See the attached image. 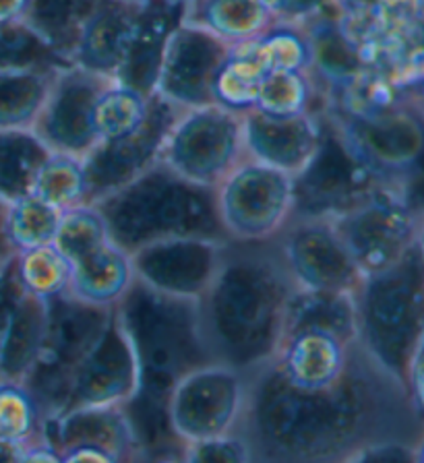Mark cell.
Returning <instances> with one entry per match:
<instances>
[{
    "label": "cell",
    "mask_w": 424,
    "mask_h": 463,
    "mask_svg": "<svg viewBox=\"0 0 424 463\" xmlns=\"http://www.w3.org/2000/svg\"><path fill=\"white\" fill-rule=\"evenodd\" d=\"M239 434L250 463H346L372 445L416 447L424 411L356 342L346 373L325 389L290 385L273 362L250 374Z\"/></svg>",
    "instance_id": "cell-1"
},
{
    "label": "cell",
    "mask_w": 424,
    "mask_h": 463,
    "mask_svg": "<svg viewBox=\"0 0 424 463\" xmlns=\"http://www.w3.org/2000/svg\"><path fill=\"white\" fill-rule=\"evenodd\" d=\"M297 286L276 238L228 241L218 273L199 300L201 331L213 362L253 374L278 356Z\"/></svg>",
    "instance_id": "cell-2"
},
{
    "label": "cell",
    "mask_w": 424,
    "mask_h": 463,
    "mask_svg": "<svg viewBox=\"0 0 424 463\" xmlns=\"http://www.w3.org/2000/svg\"><path fill=\"white\" fill-rule=\"evenodd\" d=\"M96 207L110 241L128 255L174 238L228 241L215 207V188L191 183L162 162L98 201Z\"/></svg>",
    "instance_id": "cell-3"
},
{
    "label": "cell",
    "mask_w": 424,
    "mask_h": 463,
    "mask_svg": "<svg viewBox=\"0 0 424 463\" xmlns=\"http://www.w3.org/2000/svg\"><path fill=\"white\" fill-rule=\"evenodd\" d=\"M114 317L139 366L137 395L168 405L184 374L213 362L201 331L199 300L157 292L135 278Z\"/></svg>",
    "instance_id": "cell-4"
},
{
    "label": "cell",
    "mask_w": 424,
    "mask_h": 463,
    "mask_svg": "<svg viewBox=\"0 0 424 463\" xmlns=\"http://www.w3.org/2000/svg\"><path fill=\"white\" fill-rule=\"evenodd\" d=\"M352 298L358 345L406 383L410 360L424 337V252L419 242L387 269L364 275Z\"/></svg>",
    "instance_id": "cell-5"
},
{
    "label": "cell",
    "mask_w": 424,
    "mask_h": 463,
    "mask_svg": "<svg viewBox=\"0 0 424 463\" xmlns=\"http://www.w3.org/2000/svg\"><path fill=\"white\" fill-rule=\"evenodd\" d=\"M323 114L364 170L387 191L401 194L419 178L424 168V106L408 90L372 112Z\"/></svg>",
    "instance_id": "cell-6"
},
{
    "label": "cell",
    "mask_w": 424,
    "mask_h": 463,
    "mask_svg": "<svg viewBox=\"0 0 424 463\" xmlns=\"http://www.w3.org/2000/svg\"><path fill=\"white\" fill-rule=\"evenodd\" d=\"M46 304L44 342L32 371L21 381L38 403L42 418L61 410L77 371L114 317V308L91 307L69 294Z\"/></svg>",
    "instance_id": "cell-7"
},
{
    "label": "cell",
    "mask_w": 424,
    "mask_h": 463,
    "mask_svg": "<svg viewBox=\"0 0 424 463\" xmlns=\"http://www.w3.org/2000/svg\"><path fill=\"white\" fill-rule=\"evenodd\" d=\"M244 159V114L212 104L181 112L160 162L191 183L215 188Z\"/></svg>",
    "instance_id": "cell-8"
},
{
    "label": "cell",
    "mask_w": 424,
    "mask_h": 463,
    "mask_svg": "<svg viewBox=\"0 0 424 463\" xmlns=\"http://www.w3.org/2000/svg\"><path fill=\"white\" fill-rule=\"evenodd\" d=\"M249 400V374L207 362L184 374L170 391L168 420L183 445L240 430Z\"/></svg>",
    "instance_id": "cell-9"
},
{
    "label": "cell",
    "mask_w": 424,
    "mask_h": 463,
    "mask_svg": "<svg viewBox=\"0 0 424 463\" xmlns=\"http://www.w3.org/2000/svg\"><path fill=\"white\" fill-rule=\"evenodd\" d=\"M215 207L228 241H271L292 220L294 180L247 157L215 186Z\"/></svg>",
    "instance_id": "cell-10"
},
{
    "label": "cell",
    "mask_w": 424,
    "mask_h": 463,
    "mask_svg": "<svg viewBox=\"0 0 424 463\" xmlns=\"http://www.w3.org/2000/svg\"><path fill=\"white\" fill-rule=\"evenodd\" d=\"M292 180V217L335 220L375 193L383 191V186L364 170V165L348 149L325 114H323V133L317 151L306 168Z\"/></svg>",
    "instance_id": "cell-11"
},
{
    "label": "cell",
    "mask_w": 424,
    "mask_h": 463,
    "mask_svg": "<svg viewBox=\"0 0 424 463\" xmlns=\"http://www.w3.org/2000/svg\"><path fill=\"white\" fill-rule=\"evenodd\" d=\"M334 226L363 275L383 271L416 244L420 217L400 193L379 191L335 217Z\"/></svg>",
    "instance_id": "cell-12"
},
{
    "label": "cell",
    "mask_w": 424,
    "mask_h": 463,
    "mask_svg": "<svg viewBox=\"0 0 424 463\" xmlns=\"http://www.w3.org/2000/svg\"><path fill=\"white\" fill-rule=\"evenodd\" d=\"M276 242L298 289L354 294L364 278L337 234L334 220L292 217Z\"/></svg>",
    "instance_id": "cell-13"
},
{
    "label": "cell",
    "mask_w": 424,
    "mask_h": 463,
    "mask_svg": "<svg viewBox=\"0 0 424 463\" xmlns=\"http://www.w3.org/2000/svg\"><path fill=\"white\" fill-rule=\"evenodd\" d=\"M181 112V108L154 93L146 120L133 133L118 139L99 141L83 157L85 178H88V205H96L98 201L118 191L160 162L164 143Z\"/></svg>",
    "instance_id": "cell-14"
},
{
    "label": "cell",
    "mask_w": 424,
    "mask_h": 463,
    "mask_svg": "<svg viewBox=\"0 0 424 463\" xmlns=\"http://www.w3.org/2000/svg\"><path fill=\"white\" fill-rule=\"evenodd\" d=\"M110 81L114 79L96 75L73 64H62L56 71L44 106L32 128L35 137L52 154L83 159L99 143L93 110L99 93Z\"/></svg>",
    "instance_id": "cell-15"
},
{
    "label": "cell",
    "mask_w": 424,
    "mask_h": 463,
    "mask_svg": "<svg viewBox=\"0 0 424 463\" xmlns=\"http://www.w3.org/2000/svg\"><path fill=\"white\" fill-rule=\"evenodd\" d=\"M232 46L197 27L178 24L164 48L155 79V96L181 108L212 106L213 79Z\"/></svg>",
    "instance_id": "cell-16"
},
{
    "label": "cell",
    "mask_w": 424,
    "mask_h": 463,
    "mask_svg": "<svg viewBox=\"0 0 424 463\" xmlns=\"http://www.w3.org/2000/svg\"><path fill=\"white\" fill-rule=\"evenodd\" d=\"M228 241L174 238L135 250V278L157 292L184 300H201L218 273Z\"/></svg>",
    "instance_id": "cell-17"
},
{
    "label": "cell",
    "mask_w": 424,
    "mask_h": 463,
    "mask_svg": "<svg viewBox=\"0 0 424 463\" xmlns=\"http://www.w3.org/2000/svg\"><path fill=\"white\" fill-rule=\"evenodd\" d=\"M139 391V366L117 317L79 368L56 414L83 408H122ZM54 416V414H52Z\"/></svg>",
    "instance_id": "cell-18"
},
{
    "label": "cell",
    "mask_w": 424,
    "mask_h": 463,
    "mask_svg": "<svg viewBox=\"0 0 424 463\" xmlns=\"http://www.w3.org/2000/svg\"><path fill=\"white\" fill-rule=\"evenodd\" d=\"M323 133V114L271 116L259 110L244 114L247 157L297 176L317 151Z\"/></svg>",
    "instance_id": "cell-19"
},
{
    "label": "cell",
    "mask_w": 424,
    "mask_h": 463,
    "mask_svg": "<svg viewBox=\"0 0 424 463\" xmlns=\"http://www.w3.org/2000/svg\"><path fill=\"white\" fill-rule=\"evenodd\" d=\"M146 5L125 3V0H98L67 54V64L85 69L108 79L117 77L125 62L133 35Z\"/></svg>",
    "instance_id": "cell-20"
},
{
    "label": "cell",
    "mask_w": 424,
    "mask_h": 463,
    "mask_svg": "<svg viewBox=\"0 0 424 463\" xmlns=\"http://www.w3.org/2000/svg\"><path fill=\"white\" fill-rule=\"evenodd\" d=\"M38 440L56 449L61 455L75 447L104 449L120 461L139 453L125 408H83L44 416Z\"/></svg>",
    "instance_id": "cell-21"
},
{
    "label": "cell",
    "mask_w": 424,
    "mask_h": 463,
    "mask_svg": "<svg viewBox=\"0 0 424 463\" xmlns=\"http://www.w3.org/2000/svg\"><path fill=\"white\" fill-rule=\"evenodd\" d=\"M354 344L327 331H292L284 335L273 366L294 387L325 389L346 373Z\"/></svg>",
    "instance_id": "cell-22"
},
{
    "label": "cell",
    "mask_w": 424,
    "mask_h": 463,
    "mask_svg": "<svg viewBox=\"0 0 424 463\" xmlns=\"http://www.w3.org/2000/svg\"><path fill=\"white\" fill-rule=\"evenodd\" d=\"M48 304L19 286L0 325V381H24L38 358L46 333Z\"/></svg>",
    "instance_id": "cell-23"
},
{
    "label": "cell",
    "mask_w": 424,
    "mask_h": 463,
    "mask_svg": "<svg viewBox=\"0 0 424 463\" xmlns=\"http://www.w3.org/2000/svg\"><path fill=\"white\" fill-rule=\"evenodd\" d=\"M181 5L183 0L146 6L139 27L133 35L131 48H128L125 62H122L114 81L154 96L164 48H166L172 29L181 24Z\"/></svg>",
    "instance_id": "cell-24"
},
{
    "label": "cell",
    "mask_w": 424,
    "mask_h": 463,
    "mask_svg": "<svg viewBox=\"0 0 424 463\" xmlns=\"http://www.w3.org/2000/svg\"><path fill=\"white\" fill-rule=\"evenodd\" d=\"M181 24L236 48L263 33L273 19L261 0H183Z\"/></svg>",
    "instance_id": "cell-25"
},
{
    "label": "cell",
    "mask_w": 424,
    "mask_h": 463,
    "mask_svg": "<svg viewBox=\"0 0 424 463\" xmlns=\"http://www.w3.org/2000/svg\"><path fill=\"white\" fill-rule=\"evenodd\" d=\"M135 279L133 260L112 241L73 263L69 296L91 307L114 308Z\"/></svg>",
    "instance_id": "cell-26"
},
{
    "label": "cell",
    "mask_w": 424,
    "mask_h": 463,
    "mask_svg": "<svg viewBox=\"0 0 424 463\" xmlns=\"http://www.w3.org/2000/svg\"><path fill=\"white\" fill-rule=\"evenodd\" d=\"M62 64L0 67V133L32 130Z\"/></svg>",
    "instance_id": "cell-27"
},
{
    "label": "cell",
    "mask_w": 424,
    "mask_h": 463,
    "mask_svg": "<svg viewBox=\"0 0 424 463\" xmlns=\"http://www.w3.org/2000/svg\"><path fill=\"white\" fill-rule=\"evenodd\" d=\"M327 331L344 342H356V308L352 294L346 292H315L298 289L294 292L288 315H286V333L292 331Z\"/></svg>",
    "instance_id": "cell-28"
},
{
    "label": "cell",
    "mask_w": 424,
    "mask_h": 463,
    "mask_svg": "<svg viewBox=\"0 0 424 463\" xmlns=\"http://www.w3.org/2000/svg\"><path fill=\"white\" fill-rule=\"evenodd\" d=\"M327 96L308 71L269 72L259 87L255 110L271 116L323 114Z\"/></svg>",
    "instance_id": "cell-29"
},
{
    "label": "cell",
    "mask_w": 424,
    "mask_h": 463,
    "mask_svg": "<svg viewBox=\"0 0 424 463\" xmlns=\"http://www.w3.org/2000/svg\"><path fill=\"white\" fill-rule=\"evenodd\" d=\"M50 154L33 130L0 133V199L11 203L32 194L35 176Z\"/></svg>",
    "instance_id": "cell-30"
},
{
    "label": "cell",
    "mask_w": 424,
    "mask_h": 463,
    "mask_svg": "<svg viewBox=\"0 0 424 463\" xmlns=\"http://www.w3.org/2000/svg\"><path fill=\"white\" fill-rule=\"evenodd\" d=\"M265 72L313 71V42L305 24H273L255 40L240 43Z\"/></svg>",
    "instance_id": "cell-31"
},
{
    "label": "cell",
    "mask_w": 424,
    "mask_h": 463,
    "mask_svg": "<svg viewBox=\"0 0 424 463\" xmlns=\"http://www.w3.org/2000/svg\"><path fill=\"white\" fill-rule=\"evenodd\" d=\"M98 0H32L25 27H30L67 64L79 27Z\"/></svg>",
    "instance_id": "cell-32"
},
{
    "label": "cell",
    "mask_w": 424,
    "mask_h": 463,
    "mask_svg": "<svg viewBox=\"0 0 424 463\" xmlns=\"http://www.w3.org/2000/svg\"><path fill=\"white\" fill-rule=\"evenodd\" d=\"M13 271L27 294L48 302L69 292L73 265L54 244H46L17 252Z\"/></svg>",
    "instance_id": "cell-33"
},
{
    "label": "cell",
    "mask_w": 424,
    "mask_h": 463,
    "mask_svg": "<svg viewBox=\"0 0 424 463\" xmlns=\"http://www.w3.org/2000/svg\"><path fill=\"white\" fill-rule=\"evenodd\" d=\"M32 194L61 213L88 205V178H85L83 159L50 154L35 176Z\"/></svg>",
    "instance_id": "cell-34"
},
{
    "label": "cell",
    "mask_w": 424,
    "mask_h": 463,
    "mask_svg": "<svg viewBox=\"0 0 424 463\" xmlns=\"http://www.w3.org/2000/svg\"><path fill=\"white\" fill-rule=\"evenodd\" d=\"M268 77L253 56L247 50L236 46L221 64L218 75L213 79V104L226 110L247 114L255 110L259 87Z\"/></svg>",
    "instance_id": "cell-35"
},
{
    "label": "cell",
    "mask_w": 424,
    "mask_h": 463,
    "mask_svg": "<svg viewBox=\"0 0 424 463\" xmlns=\"http://www.w3.org/2000/svg\"><path fill=\"white\" fill-rule=\"evenodd\" d=\"M154 96H147L133 87L110 81L99 93L93 110L98 141H110L125 137L146 120Z\"/></svg>",
    "instance_id": "cell-36"
},
{
    "label": "cell",
    "mask_w": 424,
    "mask_h": 463,
    "mask_svg": "<svg viewBox=\"0 0 424 463\" xmlns=\"http://www.w3.org/2000/svg\"><path fill=\"white\" fill-rule=\"evenodd\" d=\"M61 215V212H56L35 194H25V197L6 203L5 230L15 255L52 244Z\"/></svg>",
    "instance_id": "cell-37"
},
{
    "label": "cell",
    "mask_w": 424,
    "mask_h": 463,
    "mask_svg": "<svg viewBox=\"0 0 424 463\" xmlns=\"http://www.w3.org/2000/svg\"><path fill=\"white\" fill-rule=\"evenodd\" d=\"M106 242H110V234L102 213L96 205H81L61 215L52 244L73 265Z\"/></svg>",
    "instance_id": "cell-38"
},
{
    "label": "cell",
    "mask_w": 424,
    "mask_h": 463,
    "mask_svg": "<svg viewBox=\"0 0 424 463\" xmlns=\"http://www.w3.org/2000/svg\"><path fill=\"white\" fill-rule=\"evenodd\" d=\"M42 411L19 381H0V437L30 445L40 439Z\"/></svg>",
    "instance_id": "cell-39"
},
{
    "label": "cell",
    "mask_w": 424,
    "mask_h": 463,
    "mask_svg": "<svg viewBox=\"0 0 424 463\" xmlns=\"http://www.w3.org/2000/svg\"><path fill=\"white\" fill-rule=\"evenodd\" d=\"M181 459L183 463H250V451L247 440L236 432L184 445Z\"/></svg>",
    "instance_id": "cell-40"
},
{
    "label": "cell",
    "mask_w": 424,
    "mask_h": 463,
    "mask_svg": "<svg viewBox=\"0 0 424 463\" xmlns=\"http://www.w3.org/2000/svg\"><path fill=\"white\" fill-rule=\"evenodd\" d=\"M278 24H311L340 9V0H261Z\"/></svg>",
    "instance_id": "cell-41"
},
{
    "label": "cell",
    "mask_w": 424,
    "mask_h": 463,
    "mask_svg": "<svg viewBox=\"0 0 424 463\" xmlns=\"http://www.w3.org/2000/svg\"><path fill=\"white\" fill-rule=\"evenodd\" d=\"M346 463H414V447L404 443H381L363 449Z\"/></svg>",
    "instance_id": "cell-42"
},
{
    "label": "cell",
    "mask_w": 424,
    "mask_h": 463,
    "mask_svg": "<svg viewBox=\"0 0 424 463\" xmlns=\"http://www.w3.org/2000/svg\"><path fill=\"white\" fill-rule=\"evenodd\" d=\"M406 385L410 389V393H412L416 405L424 411V337L419 347H416L412 360H410Z\"/></svg>",
    "instance_id": "cell-43"
},
{
    "label": "cell",
    "mask_w": 424,
    "mask_h": 463,
    "mask_svg": "<svg viewBox=\"0 0 424 463\" xmlns=\"http://www.w3.org/2000/svg\"><path fill=\"white\" fill-rule=\"evenodd\" d=\"M30 6L32 0H0V29L25 25Z\"/></svg>",
    "instance_id": "cell-44"
},
{
    "label": "cell",
    "mask_w": 424,
    "mask_h": 463,
    "mask_svg": "<svg viewBox=\"0 0 424 463\" xmlns=\"http://www.w3.org/2000/svg\"><path fill=\"white\" fill-rule=\"evenodd\" d=\"M62 463H122L117 455L98 447H75L62 453Z\"/></svg>",
    "instance_id": "cell-45"
},
{
    "label": "cell",
    "mask_w": 424,
    "mask_h": 463,
    "mask_svg": "<svg viewBox=\"0 0 424 463\" xmlns=\"http://www.w3.org/2000/svg\"><path fill=\"white\" fill-rule=\"evenodd\" d=\"M19 463H62V455L42 440H35V443L24 447Z\"/></svg>",
    "instance_id": "cell-46"
},
{
    "label": "cell",
    "mask_w": 424,
    "mask_h": 463,
    "mask_svg": "<svg viewBox=\"0 0 424 463\" xmlns=\"http://www.w3.org/2000/svg\"><path fill=\"white\" fill-rule=\"evenodd\" d=\"M401 197H404L408 205L414 209L416 215L419 217L424 215V168L419 174V178H416L414 183L410 184L404 193H401Z\"/></svg>",
    "instance_id": "cell-47"
},
{
    "label": "cell",
    "mask_w": 424,
    "mask_h": 463,
    "mask_svg": "<svg viewBox=\"0 0 424 463\" xmlns=\"http://www.w3.org/2000/svg\"><path fill=\"white\" fill-rule=\"evenodd\" d=\"M5 213H6V201L0 199V273H3L6 267L13 263V259H15V250L11 249L9 238H6Z\"/></svg>",
    "instance_id": "cell-48"
},
{
    "label": "cell",
    "mask_w": 424,
    "mask_h": 463,
    "mask_svg": "<svg viewBox=\"0 0 424 463\" xmlns=\"http://www.w3.org/2000/svg\"><path fill=\"white\" fill-rule=\"evenodd\" d=\"M24 447L25 445H19L15 440L0 437V463H19Z\"/></svg>",
    "instance_id": "cell-49"
},
{
    "label": "cell",
    "mask_w": 424,
    "mask_h": 463,
    "mask_svg": "<svg viewBox=\"0 0 424 463\" xmlns=\"http://www.w3.org/2000/svg\"><path fill=\"white\" fill-rule=\"evenodd\" d=\"M381 3H383V0H340V9L348 14L366 13L375 9V6Z\"/></svg>",
    "instance_id": "cell-50"
},
{
    "label": "cell",
    "mask_w": 424,
    "mask_h": 463,
    "mask_svg": "<svg viewBox=\"0 0 424 463\" xmlns=\"http://www.w3.org/2000/svg\"><path fill=\"white\" fill-rule=\"evenodd\" d=\"M406 90L412 93V96L420 101V104L424 106V75L419 79V81H416L414 85H410V87H406Z\"/></svg>",
    "instance_id": "cell-51"
},
{
    "label": "cell",
    "mask_w": 424,
    "mask_h": 463,
    "mask_svg": "<svg viewBox=\"0 0 424 463\" xmlns=\"http://www.w3.org/2000/svg\"><path fill=\"white\" fill-rule=\"evenodd\" d=\"M414 463H424V434L414 447Z\"/></svg>",
    "instance_id": "cell-52"
},
{
    "label": "cell",
    "mask_w": 424,
    "mask_h": 463,
    "mask_svg": "<svg viewBox=\"0 0 424 463\" xmlns=\"http://www.w3.org/2000/svg\"><path fill=\"white\" fill-rule=\"evenodd\" d=\"M125 3H135V5H168V3H178V0H125Z\"/></svg>",
    "instance_id": "cell-53"
},
{
    "label": "cell",
    "mask_w": 424,
    "mask_h": 463,
    "mask_svg": "<svg viewBox=\"0 0 424 463\" xmlns=\"http://www.w3.org/2000/svg\"><path fill=\"white\" fill-rule=\"evenodd\" d=\"M416 242H419L420 250L424 252V215L420 217V226H419V238H416Z\"/></svg>",
    "instance_id": "cell-54"
}]
</instances>
